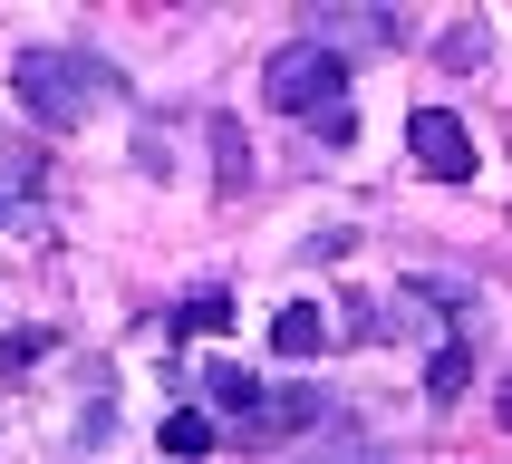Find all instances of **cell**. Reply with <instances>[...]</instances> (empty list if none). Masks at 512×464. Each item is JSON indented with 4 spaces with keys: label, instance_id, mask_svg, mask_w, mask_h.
<instances>
[{
    "label": "cell",
    "instance_id": "cell-1",
    "mask_svg": "<svg viewBox=\"0 0 512 464\" xmlns=\"http://www.w3.org/2000/svg\"><path fill=\"white\" fill-rule=\"evenodd\" d=\"M10 87L39 126H87L97 107H116V68L87 49H20L10 58Z\"/></svg>",
    "mask_w": 512,
    "mask_h": 464
},
{
    "label": "cell",
    "instance_id": "cell-2",
    "mask_svg": "<svg viewBox=\"0 0 512 464\" xmlns=\"http://www.w3.org/2000/svg\"><path fill=\"white\" fill-rule=\"evenodd\" d=\"M261 97L281 116H329V107H348V58H329L319 39H290V49H271V68H261Z\"/></svg>",
    "mask_w": 512,
    "mask_h": 464
},
{
    "label": "cell",
    "instance_id": "cell-3",
    "mask_svg": "<svg viewBox=\"0 0 512 464\" xmlns=\"http://www.w3.org/2000/svg\"><path fill=\"white\" fill-rule=\"evenodd\" d=\"M406 155H416L435 184H464V174H474V126H464L455 107H416L406 116Z\"/></svg>",
    "mask_w": 512,
    "mask_h": 464
},
{
    "label": "cell",
    "instance_id": "cell-4",
    "mask_svg": "<svg viewBox=\"0 0 512 464\" xmlns=\"http://www.w3.org/2000/svg\"><path fill=\"white\" fill-rule=\"evenodd\" d=\"M203 397H213V416H232V435H242V426L261 416V397H271V387H261L252 368H232V358H213V368H203Z\"/></svg>",
    "mask_w": 512,
    "mask_h": 464
},
{
    "label": "cell",
    "instance_id": "cell-5",
    "mask_svg": "<svg viewBox=\"0 0 512 464\" xmlns=\"http://www.w3.org/2000/svg\"><path fill=\"white\" fill-rule=\"evenodd\" d=\"M271 348H281V358H319V348H329V310H319V300H290V310L271 319Z\"/></svg>",
    "mask_w": 512,
    "mask_h": 464
},
{
    "label": "cell",
    "instance_id": "cell-6",
    "mask_svg": "<svg viewBox=\"0 0 512 464\" xmlns=\"http://www.w3.org/2000/svg\"><path fill=\"white\" fill-rule=\"evenodd\" d=\"M213 435H223V426H213L203 406H174V416H165V455H213Z\"/></svg>",
    "mask_w": 512,
    "mask_h": 464
},
{
    "label": "cell",
    "instance_id": "cell-7",
    "mask_svg": "<svg viewBox=\"0 0 512 464\" xmlns=\"http://www.w3.org/2000/svg\"><path fill=\"white\" fill-rule=\"evenodd\" d=\"M464 377H474V339H445V348H435V368H426V397H455Z\"/></svg>",
    "mask_w": 512,
    "mask_h": 464
},
{
    "label": "cell",
    "instance_id": "cell-8",
    "mask_svg": "<svg viewBox=\"0 0 512 464\" xmlns=\"http://www.w3.org/2000/svg\"><path fill=\"white\" fill-rule=\"evenodd\" d=\"M213 155H223V194H242L252 184V145L232 136V116H213Z\"/></svg>",
    "mask_w": 512,
    "mask_h": 464
},
{
    "label": "cell",
    "instance_id": "cell-9",
    "mask_svg": "<svg viewBox=\"0 0 512 464\" xmlns=\"http://www.w3.org/2000/svg\"><path fill=\"white\" fill-rule=\"evenodd\" d=\"M223 319H232V300H223V290H203V300L174 310V329H194V339H203V329H223Z\"/></svg>",
    "mask_w": 512,
    "mask_h": 464
},
{
    "label": "cell",
    "instance_id": "cell-10",
    "mask_svg": "<svg viewBox=\"0 0 512 464\" xmlns=\"http://www.w3.org/2000/svg\"><path fill=\"white\" fill-rule=\"evenodd\" d=\"M310 464H397V455H377V445H329V455H310Z\"/></svg>",
    "mask_w": 512,
    "mask_h": 464
},
{
    "label": "cell",
    "instance_id": "cell-11",
    "mask_svg": "<svg viewBox=\"0 0 512 464\" xmlns=\"http://www.w3.org/2000/svg\"><path fill=\"white\" fill-rule=\"evenodd\" d=\"M503 426H512V377H503Z\"/></svg>",
    "mask_w": 512,
    "mask_h": 464
}]
</instances>
